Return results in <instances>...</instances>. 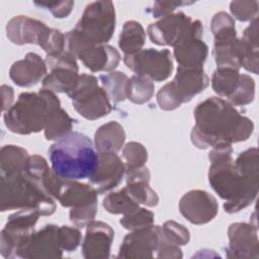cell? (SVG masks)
<instances>
[{"label":"cell","instance_id":"cell-19","mask_svg":"<svg viewBox=\"0 0 259 259\" xmlns=\"http://www.w3.org/2000/svg\"><path fill=\"white\" fill-rule=\"evenodd\" d=\"M98 154V165L89 181L98 193H104L121 182L125 174V166L115 153Z\"/></svg>","mask_w":259,"mask_h":259},{"label":"cell","instance_id":"cell-32","mask_svg":"<svg viewBox=\"0 0 259 259\" xmlns=\"http://www.w3.org/2000/svg\"><path fill=\"white\" fill-rule=\"evenodd\" d=\"M103 89L109 99L113 102H120L126 98L130 78L122 72H110L99 76Z\"/></svg>","mask_w":259,"mask_h":259},{"label":"cell","instance_id":"cell-28","mask_svg":"<svg viewBox=\"0 0 259 259\" xmlns=\"http://www.w3.org/2000/svg\"><path fill=\"white\" fill-rule=\"evenodd\" d=\"M146 40V32L140 22L128 20L124 22L119 34L118 46L124 55H133L142 50Z\"/></svg>","mask_w":259,"mask_h":259},{"label":"cell","instance_id":"cell-21","mask_svg":"<svg viewBox=\"0 0 259 259\" xmlns=\"http://www.w3.org/2000/svg\"><path fill=\"white\" fill-rule=\"evenodd\" d=\"M47 74V64L37 54L28 53L24 59L16 61L10 67V79L20 87H30L38 83Z\"/></svg>","mask_w":259,"mask_h":259},{"label":"cell","instance_id":"cell-41","mask_svg":"<svg viewBox=\"0 0 259 259\" xmlns=\"http://www.w3.org/2000/svg\"><path fill=\"white\" fill-rule=\"evenodd\" d=\"M162 228V234L164 238L177 246L186 245L190 240L189 231L181 224L174 221H167L164 223Z\"/></svg>","mask_w":259,"mask_h":259},{"label":"cell","instance_id":"cell-43","mask_svg":"<svg viewBox=\"0 0 259 259\" xmlns=\"http://www.w3.org/2000/svg\"><path fill=\"white\" fill-rule=\"evenodd\" d=\"M230 9L232 14L240 21H248L257 18L258 2L257 1H233Z\"/></svg>","mask_w":259,"mask_h":259},{"label":"cell","instance_id":"cell-27","mask_svg":"<svg viewBox=\"0 0 259 259\" xmlns=\"http://www.w3.org/2000/svg\"><path fill=\"white\" fill-rule=\"evenodd\" d=\"M30 156L27 151L15 145H6L0 152V175H14L24 172Z\"/></svg>","mask_w":259,"mask_h":259},{"label":"cell","instance_id":"cell-46","mask_svg":"<svg viewBox=\"0 0 259 259\" xmlns=\"http://www.w3.org/2000/svg\"><path fill=\"white\" fill-rule=\"evenodd\" d=\"M157 257L158 258H181L182 252L179 246L168 242L162 234L160 246L157 251Z\"/></svg>","mask_w":259,"mask_h":259},{"label":"cell","instance_id":"cell-16","mask_svg":"<svg viewBox=\"0 0 259 259\" xmlns=\"http://www.w3.org/2000/svg\"><path fill=\"white\" fill-rule=\"evenodd\" d=\"M179 210L191 224L203 225L217 215L219 204L215 197L208 192L194 189L186 192L181 197Z\"/></svg>","mask_w":259,"mask_h":259},{"label":"cell","instance_id":"cell-47","mask_svg":"<svg viewBox=\"0 0 259 259\" xmlns=\"http://www.w3.org/2000/svg\"><path fill=\"white\" fill-rule=\"evenodd\" d=\"M1 92L3 96V106L2 109L6 111L8 108L11 107V103L13 101V90L10 86L7 85H2L1 87Z\"/></svg>","mask_w":259,"mask_h":259},{"label":"cell","instance_id":"cell-34","mask_svg":"<svg viewBox=\"0 0 259 259\" xmlns=\"http://www.w3.org/2000/svg\"><path fill=\"white\" fill-rule=\"evenodd\" d=\"M210 29L214 36V44L233 41L237 38L235 21L225 11H220L213 15Z\"/></svg>","mask_w":259,"mask_h":259},{"label":"cell","instance_id":"cell-22","mask_svg":"<svg viewBox=\"0 0 259 259\" xmlns=\"http://www.w3.org/2000/svg\"><path fill=\"white\" fill-rule=\"evenodd\" d=\"M47 25L34 18L26 15H17L12 17L6 25V34L9 40L15 45L25 44L38 45Z\"/></svg>","mask_w":259,"mask_h":259},{"label":"cell","instance_id":"cell-7","mask_svg":"<svg viewBox=\"0 0 259 259\" xmlns=\"http://www.w3.org/2000/svg\"><path fill=\"white\" fill-rule=\"evenodd\" d=\"M92 45H105L115 29V10L110 1L89 3L74 28Z\"/></svg>","mask_w":259,"mask_h":259},{"label":"cell","instance_id":"cell-20","mask_svg":"<svg viewBox=\"0 0 259 259\" xmlns=\"http://www.w3.org/2000/svg\"><path fill=\"white\" fill-rule=\"evenodd\" d=\"M82 254L86 259H104L109 257L114 232L103 222L92 221L87 226Z\"/></svg>","mask_w":259,"mask_h":259},{"label":"cell","instance_id":"cell-29","mask_svg":"<svg viewBox=\"0 0 259 259\" xmlns=\"http://www.w3.org/2000/svg\"><path fill=\"white\" fill-rule=\"evenodd\" d=\"M73 118L60 106L55 107L49 113L46 125L45 137L49 141H58L69 133L73 126Z\"/></svg>","mask_w":259,"mask_h":259},{"label":"cell","instance_id":"cell-15","mask_svg":"<svg viewBox=\"0 0 259 259\" xmlns=\"http://www.w3.org/2000/svg\"><path fill=\"white\" fill-rule=\"evenodd\" d=\"M162 237L160 226L137 229L127 234L119 248L118 258H152L158 251Z\"/></svg>","mask_w":259,"mask_h":259},{"label":"cell","instance_id":"cell-18","mask_svg":"<svg viewBox=\"0 0 259 259\" xmlns=\"http://www.w3.org/2000/svg\"><path fill=\"white\" fill-rule=\"evenodd\" d=\"M228 258H258L259 242L257 228L252 224L234 223L229 227Z\"/></svg>","mask_w":259,"mask_h":259},{"label":"cell","instance_id":"cell-2","mask_svg":"<svg viewBox=\"0 0 259 259\" xmlns=\"http://www.w3.org/2000/svg\"><path fill=\"white\" fill-rule=\"evenodd\" d=\"M195 125L191 142L199 149L231 146L249 139L254 130L253 121L243 116L228 101L209 97L194 109Z\"/></svg>","mask_w":259,"mask_h":259},{"label":"cell","instance_id":"cell-17","mask_svg":"<svg viewBox=\"0 0 259 259\" xmlns=\"http://www.w3.org/2000/svg\"><path fill=\"white\" fill-rule=\"evenodd\" d=\"M58 230V226L47 225L38 232H34L18 250L17 257L30 259L61 258L63 250L59 244Z\"/></svg>","mask_w":259,"mask_h":259},{"label":"cell","instance_id":"cell-3","mask_svg":"<svg viewBox=\"0 0 259 259\" xmlns=\"http://www.w3.org/2000/svg\"><path fill=\"white\" fill-rule=\"evenodd\" d=\"M53 171L66 180L90 178L95 172L99 154L92 141L78 132H71L49 150Z\"/></svg>","mask_w":259,"mask_h":259},{"label":"cell","instance_id":"cell-10","mask_svg":"<svg viewBox=\"0 0 259 259\" xmlns=\"http://www.w3.org/2000/svg\"><path fill=\"white\" fill-rule=\"evenodd\" d=\"M75 110L84 118L95 120L107 115L112 107L105 90L93 75L82 74L75 88L68 93Z\"/></svg>","mask_w":259,"mask_h":259},{"label":"cell","instance_id":"cell-25","mask_svg":"<svg viewBox=\"0 0 259 259\" xmlns=\"http://www.w3.org/2000/svg\"><path fill=\"white\" fill-rule=\"evenodd\" d=\"M241 51V67L247 71L258 74V20H251L239 39Z\"/></svg>","mask_w":259,"mask_h":259},{"label":"cell","instance_id":"cell-33","mask_svg":"<svg viewBox=\"0 0 259 259\" xmlns=\"http://www.w3.org/2000/svg\"><path fill=\"white\" fill-rule=\"evenodd\" d=\"M103 207L113 214H127L139 206V203L130 195L126 188L111 192L103 199Z\"/></svg>","mask_w":259,"mask_h":259},{"label":"cell","instance_id":"cell-35","mask_svg":"<svg viewBox=\"0 0 259 259\" xmlns=\"http://www.w3.org/2000/svg\"><path fill=\"white\" fill-rule=\"evenodd\" d=\"M155 86L151 79L136 74L128 80L126 98L136 104H143L152 98Z\"/></svg>","mask_w":259,"mask_h":259},{"label":"cell","instance_id":"cell-38","mask_svg":"<svg viewBox=\"0 0 259 259\" xmlns=\"http://www.w3.org/2000/svg\"><path fill=\"white\" fill-rule=\"evenodd\" d=\"M120 225L130 231L149 227L154 223V213L146 208L138 207L134 211L124 214L119 221Z\"/></svg>","mask_w":259,"mask_h":259},{"label":"cell","instance_id":"cell-40","mask_svg":"<svg viewBox=\"0 0 259 259\" xmlns=\"http://www.w3.org/2000/svg\"><path fill=\"white\" fill-rule=\"evenodd\" d=\"M38 46L48 55H58L64 52L65 49V34L60 30L47 27L44 31Z\"/></svg>","mask_w":259,"mask_h":259},{"label":"cell","instance_id":"cell-11","mask_svg":"<svg viewBox=\"0 0 259 259\" xmlns=\"http://www.w3.org/2000/svg\"><path fill=\"white\" fill-rule=\"evenodd\" d=\"M148 34L152 42L158 46H172L189 36H202L203 26L199 20H193L183 12L162 17L148 26Z\"/></svg>","mask_w":259,"mask_h":259},{"label":"cell","instance_id":"cell-8","mask_svg":"<svg viewBox=\"0 0 259 259\" xmlns=\"http://www.w3.org/2000/svg\"><path fill=\"white\" fill-rule=\"evenodd\" d=\"M97 193L92 185L64 179L57 199L63 206L71 207L70 221L82 229L96 215Z\"/></svg>","mask_w":259,"mask_h":259},{"label":"cell","instance_id":"cell-30","mask_svg":"<svg viewBox=\"0 0 259 259\" xmlns=\"http://www.w3.org/2000/svg\"><path fill=\"white\" fill-rule=\"evenodd\" d=\"M240 80L241 74L238 70L218 68L211 77V87L217 94L229 99L236 92Z\"/></svg>","mask_w":259,"mask_h":259},{"label":"cell","instance_id":"cell-45","mask_svg":"<svg viewBox=\"0 0 259 259\" xmlns=\"http://www.w3.org/2000/svg\"><path fill=\"white\" fill-rule=\"evenodd\" d=\"M193 2H155L153 8L151 9V13L153 17H165L167 15L172 14V12L179 6L189 5Z\"/></svg>","mask_w":259,"mask_h":259},{"label":"cell","instance_id":"cell-6","mask_svg":"<svg viewBox=\"0 0 259 259\" xmlns=\"http://www.w3.org/2000/svg\"><path fill=\"white\" fill-rule=\"evenodd\" d=\"M208 84L209 79L203 68L178 67L173 81L165 84L157 94L159 107L163 110H174L182 103L190 101Z\"/></svg>","mask_w":259,"mask_h":259},{"label":"cell","instance_id":"cell-44","mask_svg":"<svg viewBox=\"0 0 259 259\" xmlns=\"http://www.w3.org/2000/svg\"><path fill=\"white\" fill-rule=\"evenodd\" d=\"M34 4L50 10L56 18L67 17L72 12L74 7V1H41L34 2Z\"/></svg>","mask_w":259,"mask_h":259},{"label":"cell","instance_id":"cell-5","mask_svg":"<svg viewBox=\"0 0 259 259\" xmlns=\"http://www.w3.org/2000/svg\"><path fill=\"white\" fill-rule=\"evenodd\" d=\"M1 177V211L34 208L40 215H51L56 210L54 198L44 192L26 174L21 172Z\"/></svg>","mask_w":259,"mask_h":259},{"label":"cell","instance_id":"cell-13","mask_svg":"<svg viewBox=\"0 0 259 259\" xmlns=\"http://www.w3.org/2000/svg\"><path fill=\"white\" fill-rule=\"evenodd\" d=\"M123 63L137 75L161 82L169 78L173 62L169 50L146 49L133 55H124Z\"/></svg>","mask_w":259,"mask_h":259},{"label":"cell","instance_id":"cell-37","mask_svg":"<svg viewBox=\"0 0 259 259\" xmlns=\"http://www.w3.org/2000/svg\"><path fill=\"white\" fill-rule=\"evenodd\" d=\"M125 171L143 167L148 159L146 148L138 142H130L122 149Z\"/></svg>","mask_w":259,"mask_h":259},{"label":"cell","instance_id":"cell-23","mask_svg":"<svg viewBox=\"0 0 259 259\" xmlns=\"http://www.w3.org/2000/svg\"><path fill=\"white\" fill-rule=\"evenodd\" d=\"M24 172L44 192L57 199L64 179L49 167L44 157L38 155L30 156Z\"/></svg>","mask_w":259,"mask_h":259},{"label":"cell","instance_id":"cell-12","mask_svg":"<svg viewBox=\"0 0 259 259\" xmlns=\"http://www.w3.org/2000/svg\"><path fill=\"white\" fill-rule=\"evenodd\" d=\"M40 213L34 208H21L12 213L1 231L0 251L5 258L17 257L18 250L34 233Z\"/></svg>","mask_w":259,"mask_h":259},{"label":"cell","instance_id":"cell-42","mask_svg":"<svg viewBox=\"0 0 259 259\" xmlns=\"http://www.w3.org/2000/svg\"><path fill=\"white\" fill-rule=\"evenodd\" d=\"M59 244L63 251H75L81 242V233L77 228L62 226L58 230Z\"/></svg>","mask_w":259,"mask_h":259},{"label":"cell","instance_id":"cell-39","mask_svg":"<svg viewBox=\"0 0 259 259\" xmlns=\"http://www.w3.org/2000/svg\"><path fill=\"white\" fill-rule=\"evenodd\" d=\"M255 96V82L254 80L247 74H241L240 84L233 94L230 97L228 102L232 105H246L253 101Z\"/></svg>","mask_w":259,"mask_h":259},{"label":"cell","instance_id":"cell-1","mask_svg":"<svg viewBox=\"0 0 259 259\" xmlns=\"http://www.w3.org/2000/svg\"><path fill=\"white\" fill-rule=\"evenodd\" d=\"M231 146L212 148L208 154V181L212 189L225 199L224 209L238 212L250 205L258 193V150L242 152L234 161Z\"/></svg>","mask_w":259,"mask_h":259},{"label":"cell","instance_id":"cell-14","mask_svg":"<svg viewBox=\"0 0 259 259\" xmlns=\"http://www.w3.org/2000/svg\"><path fill=\"white\" fill-rule=\"evenodd\" d=\"M46 64L51 72L42 80V89L54 93H70L79 80L76 58L64 51L58 55H47Z\"/></svg>","mask_w":259,"mask_h":259},{"label":"cell","instance_id":"cell-24","mask_svg":"<svg viewBox=\"0 0 259 259\" xmlns=\"http://www.w3.org/2000/svg\"><path fill=\"white\" fill-rule=\"evenodd\" d=\"M207 55L208 48L200 36L186 37L174 47V57L179 67L183 68H203Z\"/></svg>","mask_w":259,"mask_h":259},{"label":"cell","instance_id":"cell-31","mask_svg":"<svg viewBox=\"0 0 259 259\" xmlns=\"http://www.w3.org/2000/svg\"><path fill=\"white\" fill-rule=\"evenodd\" d=\"M213 55L218 68H231L240 70L241 68V51L239 39L233 41L214 44Z\"/></svg>","mask_w":259,"mask_h":259},{"label":"cell","instance_id":"cell-4","mask_svg":"<svg viewBox=\"0 0 259 259\" xmlns=\"http://www.w3.org/2000/svg\"><path fill=\"white\" fill-rule=\"evenodd\" d=\"M58 96L46 89L35 92H23L16 102L4 113L6 127L18 135L38 133L45 128L49 113L52 109L60 106Z\"/></svg>","mask_w":259,"mask_h":259},{"label":"cell","instance_id":"cell-36","mask_svg":"<svg viewBox=\"0 0 259 259\" xmlns=\"http://www.w3.org/2000/svg\"><path fill=\"white\" fill-rule=\"evenodd\" d=\"M130 195L140 204L147 206H155L159 202L157 193L149 186L147 181H131L126 182L125 186Z\"/></svg>","mask_w":259,"mask_h":259},{"label":"cell","instance_id":"cell-26","mask_svg":"<svg viewBox=\"0 0 259 259\" xmlns=\"http://www.w3.org/2000/svg\"><path fill=\"white\" fill-rule=\"evenodd\" d=\"M125 133L121 124L117 121H109L95 133L94 142L98 153H116L123 146Z\"/></svg>","mask_w":259,"mask_h":259},{"label":"cell","instance_id":"cell-9","mask_svg":"<svg viewBox=\"0 0 259 259\" xmlns=\"http://www.w3.org/2000/svg\"><path fill=\"white\" fill-rule=\"evenodd\" d=\"M65 51L81 60L92 72L112 71L120 61V55L115 48L108 45H92L75 29L65 34Z\"/></svg>","mask_w":259,"mask_h":259}]
</instances>
